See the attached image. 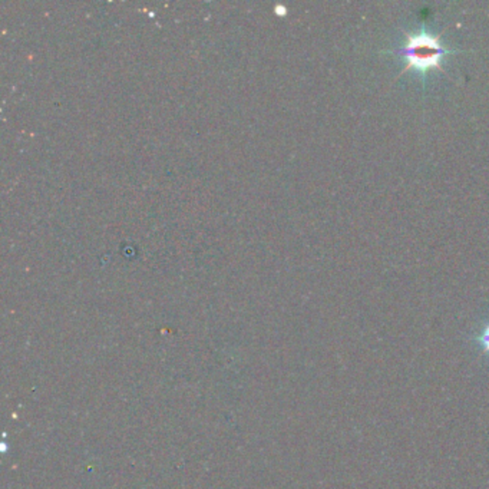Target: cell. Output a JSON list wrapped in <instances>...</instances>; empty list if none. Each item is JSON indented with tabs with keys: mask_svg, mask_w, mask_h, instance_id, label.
Instances as JSON below:
<instances>
[{
	"mask_svg": "<svg viewBox=\"0 0 489 489\" xmlns=\"http://www.w3.org/2000/svg\"><path fill=\"white\" fill-rule=\"evenodd\" d=\"M395 53L402 55V58L406 62L404 72L409 69H416L418 72L425 73L432 68L441 70L442 58L445 55L455 53V51L445 48L441 43L439 36H433L428 33L425 29H422L418 33L408 35L406 43L401 49H396Z\"/></svg>",
	"mask_w": 489,
	"mask_h": 489,
	"instance_id": "obj_1",
	"label": "cell"
},
{
	"mask_svg": "<svg viewBox=\"0 0 489 489\" xmlns=\"http://www.w3.org/2000/svg\"><path fill=\"white\" fill-rule=\"evenodd\" d=\"M479 342L482 343V346H483V349L486 350V352H489V326L483 330V333L480 335V337H479Z\"/></svg>",
	"mask_w": 489,
	"mask_h": 489,
	"instance_id": "obj_2",
	"label": "cell"
}]
</instances>
